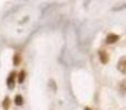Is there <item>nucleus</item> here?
<instances>
[{"label":"nucleus","mask_w":126,"mask_h":110,"mask_svg":"<svg viewBox=\"0 0 126 110\" xmlns=\"http://www.w3.org/2000/svg\"><path fill=\"white\" fill-rule=\"evenodd\" d=\"M120 39V36L117 34H114V33H111L106 36V43L108 44H111V43H115L116 41Z\"/></svg>","instance_id":"f257e3e1"},{"label":"nucleus","mask_w":126,"mask_h":110,"mask_svg":"<svg viewBox=\"0 0 126 110\" xmlns=\"http://www.w3.org/2000/svg\"><path fill=\"white\" fill-rule=\"evenodd\" d=\"M117 68L120 72L123 73V74H126V58H122V60L118 62Z\"/></svg>","instance_id":"f03ea898"},{"label":"nucleus","mask_w":126,"mask_h":110,"mask_svg":"<svg viewBox=\"0 0 126 110\" xmlns=\"http://www.w3.org/2000/svg\"><path fill=\"white\" fill-rule=\"evenodd\" d=\"M100 61L103 63V64H106V63L109 62V55L108 53L105 52V51H100Z\"/></svg>","instance_id":"7ed1b4c3"},{"label":"nucleus","mask_w":126,"mask_h":110,"mask_svg":"<svg viewBox=\"0 0 126 110\" xmlns=\"http://www.w3.org/2000/svg\"><path fill=\"white\" fill-rule=\"evenodd\" d=\"M14 73H12V74H10V76H9L8 78V86L9 88H12L13 87V84H14Z\"/></svg>","instance_id":"20e7f679"},{"label":"nucleus","mask_w":126,"mask_h":110,"mask_svg":"<svg viewBox=\"0 0 126 110\" xmlns=\"http://www.w3.org/2000/svg\"><path fill=\"white\" fill-rule=\"evenodd\" d=\"M14 101H16V104L18 105V106H21V105L23 104V98H22V96L18 95V96L16 97V99H14Z\"/></svg>","instance_id":"39448f33"},{"label":"nucleus","mask_w":126,"mask_h":110,"mask_svg":"<svg viewBox=\"0 0 126 110\" xmlns=\"http://www.w3.org/2000/svg\"><path fill=\"white\" fill-rule=\"evenodd\" d=\"M20 61H21L20 55H16V56H14V58H13V63H14V65L20 64Z\"/></svg>","instance_id":"423d86ee"},{"label":"nucleus","mask_w":126,"mask_h":110,"mask_svg":"<svg viewBox=\"0 0 126 110\" xmlns=\"http://www.w3.org/2000/svg\"><path fill=\"white\" fill-rule=\"evenodd\" d=\"M24 78H25V73H24V72H21V73H20V76H19V83H23Z\"/></svg>","instance_id":"0eeeda50"},{"label":"nucleus","mask_w":126,"mask_h":110,"mask_svg":"<svg viewBox=\"0 0 126 110\" xmlns=\"http://www.w3.org/2000/svg\"><path fill=\"white\" fill-rule=\"evenodd\" d=\"M8 106H9V99L7 98L6 100H4V104H3V107L4 108H8Z\"/></svg>","instance_id":"6e6552de"},{"label":"nucleus","mask_w":126,"mask_h":110,"mask_svg":"<svg viewBox=\"0 0 126 110\" xmlns=\"http://www.w3.org/2000/svg\"><path fill=\"white\" fill-rule=\"evenodd\" d=\"M84 110H91L90 108H86V109H84Z\"/></svg>","instance_id":"1a4fd4ad"}]
</instances>
